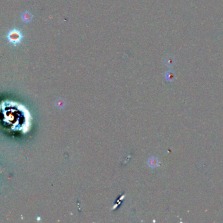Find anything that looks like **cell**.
I'll list each match as a JSON object with an SVG mask.
<instances>
[{"instance_id": "cell-1", "label": "cell", "mask_w": 223, "mask_h": 223, "mask_svg": "<svg viewBox=\"0 0 223 223\" xmlns=\"http://www.w3.org/2000/svg\"><path fill=\"white\" fill-rule=\"evenodd\" d=\"M24 38V35L21 30L16 28H14L8 31L6 36L8 43H9L14 47H17L18 45L22 43Z\"/></svg>"}, {"instance_id": "cell-2", "label": "cell", "mask_w": 223, "mask_h": 223, "mask_svg": "<svg viewBox=\"0 0 223 223\" xmlns=\"http://www.w3.org/2000/svg\"><path fill=\"white\" fill-rule=\"evenodd\" d=\"M33 18V15L29 11H24L21 15V20L24 23H29Z\"/></svg>"}]
</instances>
